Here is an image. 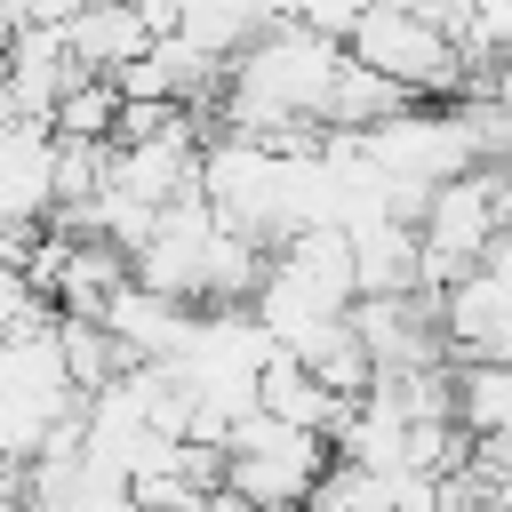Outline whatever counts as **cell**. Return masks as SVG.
<instances>
[{
  "mask_svg": "<svg viewBox=\"0 0 512 512\" xmlns=\"http://www.w3.org/2000/svg\"><path fill=\"white\" fill-rule=\"evenodd\" d=\"M496 224H504V184L488 168L432 184L424 192V216H416V288L440 296L464 272H480L488 248H496Z\"/></svg>",
  "mask_w": 512,
  "mask_h": 512,
  "instance_id": "cell-1",
  "label": "cell"
},
{
  "mask_svg": "<svg viewBox=\"0 0 512 512\" xmlns=\"http://www.w3.org/2000/svg\"><path fill=\"white\" fill-rule=\"evenodd\" d=\"M352 336L368 352L376 376H416V368H448V344H440V296H360L352 312Z\"/></svg>",
  "mask_w": 512,
  "mask_h": 512,
  "instance_id": "cell-5",
  "label": "cell"
},
{
  "mask_svg": "<svg viewBox=\"0 0 512 512\" xmlns=\"http://www.w3.org/2000/svg\"><path fill=\"white\" fill-rule=\"evenodd\" d=\"M24 304H32V296H24V280H16L8 264H0V344H8V328L24 320Z\"/></svg>",
  "mask_w": 512,
  "mask_h": 512,
  "instance_id": "cell-17",
  "label": "cell"
},
{
  "mask_svg": "<svg viewBox=\"0 0 512 512\" xmlns=\"http://www.w3.org/2000/svg\"><path fill=\"white\" fill-rule=\"evenodd\" d=\"M320 392H336V400H360L368 384H376V368H368V352H360V336H352V320L336 312V320H312L304 336H288L280 344Z\"/></svg>",
  "mask_w": 512,
  "mask_h": 512,
  "instance_id": "cell-10",
  "label": "cell"
},
{
  "mask_svg": "<svg viewBox=\"0 0 512 512\" xmlns=\"http://www.w3.org/2000/svg\"><path fill=\"white\" fill-rule=\"evenodd\" d=\"M344 248H352V304L360 296H416V232L408 224L360 216V224H344Z\"/></svg>",
  "mask_w": 512,
  "mask_h": 512,
  "instance_id": "cell-8",
  "label": "cell"
},
{
  "mask_svg": "<svg viewBox=\"0 0 512 512\" xmlns=\"http://www.w3.org/2000/svg\"><path fill=\"white\" fill-rule=\"evenodd\" d=\"M344 56L368 64L376 80L408 88L416 104H424V96H448V104H456V88H464V64H456L448 32H432V24H416V16H400V8H384V0L360 8V24L344 32Z\"/></svg>",
  "mask_w": 512,
  "mask_h": 512,
  "instance_id": "cell-3",
  "label": "cell"
},
{
  "mask_svg": "<svg viewBox=\"0 0 512 512\" xmlns=\"http://www.w3.org/2000/svg\"><path fill=\"white\" fill-rule=\"evenodd\" d=\"M0 128H16V112H8V88H0Z\"/></svg>",
  "mask_w": 512,
  "mask_h": 512,
  "instance_id": "cell-18",
  "label": "cell"
},
{
  "mask_svg": "<svg viewBox=\"0 0 512 512\" xmlns=\"http://www.w3.org/2000/svg\"><path fill=\"white\" fill-rule=\"evenodd\" d=\"M56 40H64V56H72L80 72H96V80H112L120 64H136V56L152 48L128 0H96V8H80V16H72Z\"/></svg>",
  "mask_w": 512,
  "mask_h": 512,
  "instance_id": "cell-11",
  "label": "cell"
},
{
  "mask_svg": "<svg viewBox=\"0 0 512 512\" xmlns=\"http://www.w3.org/2000/svg\"><path fill=\"white\" fill-rule=\"evenodd\" d=\"M96 320H104V336L120 344V360H128V368H160V360H176V352H184V336H192V312H184V304H168V296H152V288H136V280H128Z\"/></svg>",
  "mask_w": 512,
  "mask_h": 512,
  "instance_id": "cell-7",
  "label": "cell"
},
{
  "mask_svg": "<svg viewBox=\"0 0 512 512\" xmlns=\"http://www.w3.org/2000/svg\"><path fill=\"white\" fill-rule=\"evenodd\" d=\"M320 472H328V440L288 432V424H272L256 408L224 432V488L240 504H256V512H296Z\"/></svg>",
  "mask_w": 512,
  "mask_h": 512,
  "instance_id": "cell-2",
  "label": "cell"
},
{
  "mask_svg": "<svg viewBox=\"0 0 512 512\" xmlns=\"http://www.w3.org/2000/svg\"><path fill=\"white\" fill-rule=\"evenodd\" d=\"M400 112H416V96L408 88H392V80H376L368 64H336L328 72V96H320V128L328 136H368V128H384V120H400Z\"/></svg>",
  "mask_w": 512,
  "mask_h": 512,
  "instance_id": "cell-9",
  "label": "cell"
},
{
  "mask_svg": "<svg viewBox=\"0 0 512 512\" xmlns=\"http://www.w3.org/2000/svg\"><path fill=\"white\" fill-rule=\"evenodd\" d=\"M0 224H48V128H0Z\"/></svg>",
  "mask_w": 512,
  "mask_h": 512,
  "instance_id": "cell-13",
  "label": "cell"
},
{
  "mask_svg": "<svg viewBox=\"0 0 512 512\" xmlns=\"http://www.w3.org/2000/svg\"><path fill=\"white\" fill-rule=\"evenodd\" d=\"M352 400H336V392H320L288 352H272L264 360V376H256V416H272V424H288V432H312V440H328L336 432V416H344Z\"/></svg>",
  "mask_w": 512,
  "mask_h": 512,
  "instance_id": "cell-12",
  "label": "cell"
},
{
  "mask_svg": "<svg viewBox=\"0 0 512 512\" xmlns=\"http://www.w3.org/2000/svg\"><path fill=\"white\" fill-rule=\"evenodd\" d=\"M456 432H464V440L512 432V360H472V368H456Z\"/></svg>",
  "mask_w": 512,
  "mask_h": 512,
  "instance_id": "cell-14",
  "label": "cell"
},
{
  "mask_svg": "<svg viewBox=\"0 0 512 512\" xmlns=\"http://www.w3.org/2000/svg\"><path fill=\"white\" fill-rule=\"evenodd\" d=\"M440 344H448V368L512 360V280L496 264H480L456 288H440Z\"/></svg>",
  "mask_w": 512,
  "mask_h": 512,
  "instance_id": "cell-6",
  "label": "cell"
},
{
  "mask_svg": "<svg viewBox=\"0 0 512 512\" xmlns=\"http://www.w3.org/2000/svg\"><path fill=\"white\" fill-rule=\"evenodd\" d=\"M112 120H120V88L112 80H80V88L56 96L48 136H64V144H112Z\"/></svg>",
  "mask_w": 512,
  "mask_h": 512,
  "instance_id": "cell-16",
  "label": "cell"
},
{
  "mask_svg": "<svg viewBox=\"0 0 512 512\" xmlns=\"http://www.w3.org/2000/svg\"><path fill=\"white\" fill-rule=\"evenodd\" d=\"M56 360H64V384L80 392V400H96L128 360H120V344L104 336V320H64L56 312Z\"/></svg>",
  "mask_w": 512,
  "mask_h": 512,
  "instance_id": "cell-15",
  "label": "cell"
},
{
  "mask_svg": "<svg viewBox=\"0 0 512 512\" xmlns=\"http://www.w3.org/2000/svg\"><path fill=\"white\" fill-rule=\"evenodd\" d=\"M352 152H360L368 176H392V184H416V192H432V184L480 168V160H472V128H464L456 104H448V112H424V104H416V112H400V120L352 136Z\"/></svg>",
  "mask_w": 512,
  "mask_h": 512,
  "instance_id": "cell-4",
  "label": "cell"
}]
</instances>
